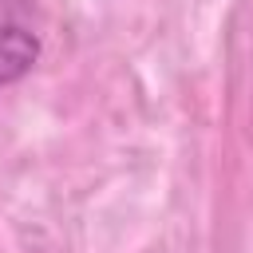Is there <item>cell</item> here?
<instances>
[{"instance_id": "obj_1", "label": "cell", "mask_w": 253, "mask_h": 253, "mask_svg": "<svg viewBox=\"0 0 253 253\" xmlns=\"http://www.w3.org/2000/svg\"><path fill=\"white\" fill-rule=\"evenodd\" d=\"M40 59V40L20 24H0V87L24 79Z\"/></svg>"}]
</instances>
